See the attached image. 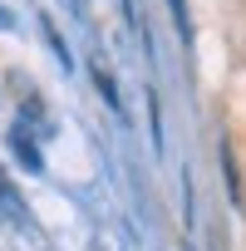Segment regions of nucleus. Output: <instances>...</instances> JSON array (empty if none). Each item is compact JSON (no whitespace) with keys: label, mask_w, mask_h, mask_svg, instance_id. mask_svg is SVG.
I'll return each instance as SVG.
<instances>
[{"label":"nucleus","mask_w":246,"mask_h":251,"mask_svg":"<svg viewBox=\"0 0 246 251\" xmlns=\"http://www.w3.org/2000/svg\"><path fill=\"white\" fill-rule=\"evenodd\" d=\"M172 15H177V25H182V35H187V10H182V0H172Z\"/></svg>","instance_id":"f257e3e1"}]
</instances>
